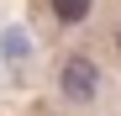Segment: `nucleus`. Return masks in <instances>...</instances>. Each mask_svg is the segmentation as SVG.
Segmentation results:
<instances>
[{"label": "nucleus", "mask_w": 121, "mask_h": 116, "mask_svg": "<svg viewBox=\"0 0 121 116\" xmlns=\"http://www.w3.org/2000/svg\"><path fill=\"white\" fill-rule=\"evenodd\" d=\"M95 90H100V69H95V58L74 53L69 63H63V95H69V100H79V106H90Z\"/></svg>", "instance_id": "1"}, {"label": "nucleus", "mask_w": 121, "mask_h": 116, "mask_svg": "<svg viewBox=\"0 0 121 116\" xmlns=\"http://www.w3.org/2000/svg\"><path fill=\"white\" fill-rule=\"evenodd\" d=\"M90 5L95 0H53V16L63 27H79V21H90Z\"/></svg>", "instance_id": "2"}, {"label": "nucleus", "mask_w": 121, "mask_h": 116, "mask_svg": "<svg viewBox=\"0 0 121 116\" xmlns=\"http://www.w3.org/2000/svg\"><path fill=\"white\" fill-rule=\"evenodd\" d=\"M116 53H121V27H116Z\"/></svg>", "instance_id": "3"}]
</instances>
